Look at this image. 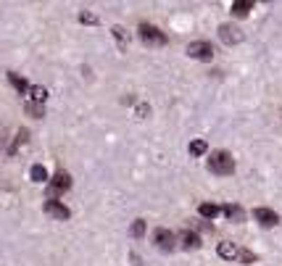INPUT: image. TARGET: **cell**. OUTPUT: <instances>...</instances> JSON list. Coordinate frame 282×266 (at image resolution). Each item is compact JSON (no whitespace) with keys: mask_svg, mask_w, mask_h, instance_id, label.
<instances>
[{"mask_svg":"<svg viewBox=\"0 0 282 266\" xmlns=\"http://www.w3.org/2000/svg\"><path fill=\"white\" fill-rule=\"evenodd\" d=\"M253 219H256L261 227H274V224L279 222V216H277L272 208H256V211H253Z\"/></svg>","mask_w":282,"mask_h":266,"instance_id":"ba28073f","label":"cell"},{"mask_svg":"<svg viewBox=\"0 0 282 266\" xmlns=\"http://www.w3.org/2000/svg\"><path fill=\"white\" fill-rule=\"evenodd\" d=\"M206 150H209L206 140H193V143H190V155H203Z\"/></svg>","mask_w":282,"mask_h":266,"instance_id":"d6986e66","label":"cell"},{"mask_svg":"<svg viewBox=\"0 0 282 266\" xmlns=\"http://www.w3.org/2000/svg\"><path fill=\"white\" fill-rule=\"evenodd\" d=\"M219 37H222V42H227V45H238L243 40L240 29L232 26V24H222V26H219Z\"/></svg>","mask_w":282,"mask_h":266,"instance_id":"52a82bcc","label":"cell"},{"mask_svg":"<svg viewBox=\"0 0 282 266\" xmlns=\"http://www.w3.org/2000/svg\"><path fill=\"white\" fill-rule=\"evenodd\" d=\"M180 240H182V245H185L187 250H195V248H200V237H198L195 232H190V229H187V232H182V234H180Z\"/></svg>","mask_w":282,"mask_h":266,"instance_id":"8fae6325","label":"cell"},{"mask_svg":"<svg viewBox=\"0 0 282 266\" xmlns=\"http://www.w3.org/2000/svg\"><path fill=\"white\" fill-rule=\"evenodd\" d=\"M80 19H82V24H98V16H92L90 11H82Z\"/></svg>","mask_w":282,"mask_h":266,"instance_id":"44dd1931","label":"cell"},{"mask_svg":"<svg viewBox=\"0 0 282 266\" xmlns=\"http://www.w3.org/2000/svg\"><path fill=\"white\" fill-rule=\"evenodd\" d=\"M29 179L32 182H48L50 177H48V169H45L42 164H35L32 169H29Z\"/></svg>","mask_w":282,"mask_h":266,"instance_id":"4fadbf2b","label":"cell"},{"mask_svg":"<svg viewBox=\"0 0 282 266\" xmlns=\"http://www.w3.org/2000/svg\"><path fill=\"white\" fill-rule=\"evenodd\" d=\"M29 95H32V103H45L48 100V87H42V85H32L29 87Z\"/></svg>","mask_w":282,"mask_h":266,"instance_id":"5bb4252c","label":"cell"},{"mask_svg":"<svg viewBox=\"0 0 282 266\" xmlns=\"http://www.w3.org/2000/svg\"><path fill=\"white\" fill-rule=\"evenodd\" d=\"M240 258H243V261H253L256 256H253V253H250V250H240Z\"/></svg>","mask_w":282,"mask_h":266,"instance_id":"7402d4cb","label":"cell"},{"mask_svg":"<svg viewBox=\"0 0 282 266\" xmlns=\"http://www.w3.org/2000/svg\"><path fill=\"white\" fill-rule=\"evenodd\" d=\"M137 35H140V40H143L145 45H166V35L161 32L159 26H153V24H140L137 26Z\"/></svg>","mask_w":282,"mask_h":266,"instance_id":"7a4b0ae2","label":"cell"},{"mask_svg":"<svg viewBox=\"0 0 282 266\" xmlns=\"http://www.w3.org/2000/svg\"><path fill=\"white\" fill-rule=\"evenodd\" d=\"M45 214L53 216V219H61V222H66V219L71 216V211L61 200H48V203H45Z\"/></svg>","mask_w":282,"mask_h":266,"instance_id":"8992f818","label":"cell"},{"mask_svg":"<svg viewBox=\"0 0 282 266\" xmlns=\"http://www.w3.org/2000/svg\"><path fill=\"white\" fill-rule=\"evenodd\" d=\"M111 32H114V40H119V42H121V48H127V42H130L127 29H124V26H114Z\"/></svg>","mask_w":282,"mask_h":266,"instance_id":"ac0fdd59","label":"cell"},{"mask_svg":"<svg viewBox=\"0 0 282 266\" xmlns=\"http://www.w3.org/2000/svg\"><path fill=\"white\" fill-rule=\"evenodd\" d=\"M216 253L222 256V258H227V261H232V258L240 256V250H238V245H235V243H219Z\"/></svg>","mask_w":282,"mask_h":266,"instance_id":"30bf717a","label":"cell"},{"mask_svg":"<svg viewBox=\"0 0 282 266\" xmlns=\"http://www.w3.org/2000/svg\"><path fill=\"white\" fill-rule=\"evenodd\" d=\"M187 56L195 58V61H211L214 58V45L206 40H195L187 45Z\"/></svg>","mask_w":282,"mask_h":266,"instance_id":"3957f363","label":"cell"},{"mask_svg":"<svg viewBox=\"0 0 282 266\" xmlns=\"http://www.w3.org/2000/svg\"><path fill=\"white\" fill-rule=\"evenodd\" d=\"M130 232H132V237H143V234H145V222H143V219H137V222H132Z\"/></svg>","mask_w":282,"mask_h":266,"instance_id":"ffe728a7","label":"cell"},{"mask_svg":"<svg viewBox=\"0 0 282 266\" xmlns=\"http://www.w3.org/2000/svg\"><path fill=\"white\" fill-rule=\"evenodd\" d=\"M250 8H253L250 0H235V3H232V13H235V16H248Z\"/></svg>","mask_w":282,"mask_h":266,"instance_id":"9a60e30c","label":"cell"},{"mask_svg":"<svg viewBox=\"0 0 282 266\" xmlns=\"http://www.w3.org/2000/svg\"><path fill=\"white\" fill-rule=\"evenodd\" d=\"M8 82H11L13 87H16L19 92H29V82L24 79L21 74H13V71H11V74H8Z\"/></svg>","mask_w":282,"mask_h":266,"instance_id":"2e32d148","label":"cell"},{"mask_svg":"<svg viewBox=\"0 0 282 266\" xmlns=\"http://www.w3.org/2000/svg\"><path fill=\"white\" fill-rule=\"evenodd\" d=\"M153 243H156V248H161V250H171V248L177 245V234L164 229V227H159V229L153 232Z\"/></svg>","mask_w":282,"mask_h":266,"instance_id":"5b68a950","label":"cell"},{"mask_svg":"<svg viewBox=\"0 0 282 266\" xmlns=\"http://www.w3.org/2000/svg\"><path fill=\"white\" fill-rule=\"evenodd\" d=\"M222 211L227 214V219H229V222H235V224L245 222V211H243L240 206H235V203H227V206H224Z\"/></svg>","mask_w":282,"mask_h":266,"instance_id":"9c48e42d","label":"cell"},{"mask_svg":"<svg viewBox=\"0 0 282 266\" xmlns=\"http://www.w3.org/2000/svg\"><path fill=\"white\" fill-rule=\"evenodd\" d=\"M209 169L214 171V174H219V177H227V174L235 171V158L227 150H214L211 158H209Z\"/></svg>","mask_w":282,"mask_h":266,"instance_id":"6da1fadb","label":"cell"},{"mask_svg":"<svg viewBox=\"0 0 282 266\" xmlns=\"http://www.w3.org/2000/svg\"><path fill=\"white\" fill-rule=\"evenodd\" d=\"M69 187H71V177L66 174V171H58V174H53V179H50V184H48V198L56 200L61 193H66Z\"/></svg>","mask_w":282,"mask_h":266,"instance_id":"277c9868","label":"cell"},{"mask_svg":"<svg viewBox=\"0 0 282 266\" xmlns=\"http://www.w3.org/2000/svg\"><path fill=\"white\" fill-rule=\"evenodd\" d=\"M137 114H140V116H148L150 108H148V105H137Z\"/></svg>","mask_w":282,"mask_h":266,"instance_id":"603a6c76","label":"cell"},{"mask_svg":"<svg viewBox=\"0 0 282 266\" xmlns=\"http://www.w3.org/2000/svg\"><path fill=\"white\" fill-rule=\"evenodd\" d=\"M198 214H200L203 219H216L219 214H222V208H219L216 203H200V206H198Z\"/></svg>","mask_w":282,"mask_h":266,"instance_id":"7c38bea8","label":"cell"},{"mask_svg":"<svg viewBox=\"0 0 282 266\" xmlns=\"http://www.w3.org/2000/svg\"><path fill=\"white\" fill-rule=\"evenodd\" d=\"M24 111H27L29 116H35V119H42V116H45V108H42L40 103H32V100L24 105Z\"/></svg>","mask_w":282,"mask_h":266,"instance_id":"e0dca14e","label":"cell"}]
</instances>
